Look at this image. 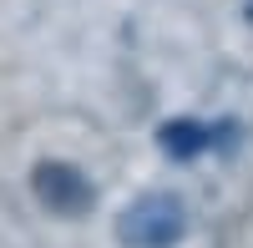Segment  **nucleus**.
<instances>
[{"instance_id": "obj_3", "label": "nucleus", "mask_w": 253, "mask_h": 248, "mask_svg": "<svg viewBox=\"0 0 253 248\" xmlns=\"http://www.w3.org/2000/svg\"><path fill=\"white\" fill-rule=\"evenodd\" d=\"M157 142H162L167 157L187 162V157H198V152L208 147V127H203V122H167V127L157 132Z\"/></svg>"}, {"instance_id": "obj_1", "label": "nucleus", "mask_w": 253, "mask_h": 248, "mask_svg": "<svg viewBox=\"0 0 253 248\" xmlns=\"http://www.w3.org/2000/svg\"><path fill=\"white\" fill-rule=\"evenodd\" d=\"M187 233V208L172 193H142L117 218V238L126 248H177Z\"/></svg>"}, {"instance_id": "obj_2", "label": "nucleus", "mask_w": 253, "mask_h": 248, "mask_svg": "<svg viewBox=\"0 0 253 248\" xmlns=\"http://www.w3.org/2000/svg\"><path fill=\"white\" fill-rule=\"evenodd\" d=\"M36 198L46 203L56 218H81L96 203V188L76 167H66V162H41L36 167Z\"/></svg>"}]
</instances>
